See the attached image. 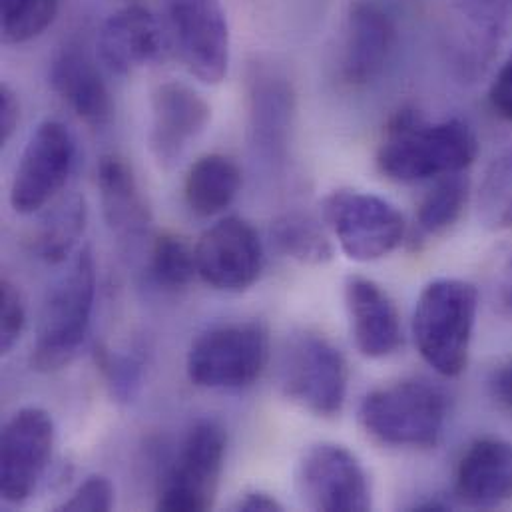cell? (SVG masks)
I'll use <instances>...</instances> for the list:
<instances>
[{
	"instance_id": "obj_32",
	"label": "cell",
	"mask_w": 512,
	"mask_h": 512,
	"mask_svg": "<svg viewBox=\"0 0 512 512\" xmlns=\"http://www.w3.org/2000/svg\"><path fill=\"white\" fill-rule=\"evenodd\" d=\"M491 110L505 122H512V52L501 64L489 88Z\"/></svg>"
},
{
	"instance_id": "obj_10",
	"label": "cell",
	"mask_w": 512,
	"mask_h": 512,
	"mask_svg": "<svg viewBox=\"0 0 512 512\" xmlns=\"http://www.w3.org/2000/svg\"><path fill=\"white\" fill-rule=\"evenodd\" d=\"M301 503L311 511L365 512L371 509V483L361 461L343 445H311L295 475Z\"/></svg>"
},
{
	"instance_id": "obj_34",
	"label": "cell",
	"mask_w": 512,
	"mask_h": 512,
	"mask_svg": "<svg viewBox=\"0 0 512 512\" xmlns=\"http://www.w3.org/2000/svg\"><path fill=\"white\" fill-rule=\"evenodd\" d=\"M20 122V102L8 84H0V146H6Z\"/></svg>"
},
{
	"instance_id": "obj_4",
	"label": "cell",
	"mask_w": 512,
	"mask_h": 512,
	"mask_svg": "<svg viewBox=\"0 0 512 512\" xmlns=\"http://www.w3.org/2000/svg\"><path fill=\"white\" fill-rule=\"evenodd\" d=\"M449 399L425 379H403L365 395L359 421L365 433L395 449H435L447 427Z\"/></svg>"
},
{
	"instance_id": "obj_5",
	"label": "cell",
	"mask_w": 512,
	"mask_h": 512,
	"mask_svg": "<svg viewBox=\"0 0 512 512\" xmlns=\"http://www.w3.org/2000/svg\"><path fill=\"white\" fill-rule=\"evenodd\" d=\"M349 369L343 353L321 333L301 329L293 333L281 353V393L303 411L337 417L347 399Z\"/></svg>"
},
{
	"instance_id": "obj_22",
	"label": "cell",
	"mask_w": 512,
	"mask_h": 512,
	"mask_svg": "<svg viewBox=\"0 0 512 512\" xmlns=\"http://www.w3.org/2000/svg\"><path fill=\"white\" fill-rule=\"evenodd\" d=\"M240 190V166L224 154H206L186 174L184 200L194 216L214 218L234 204Z\"/></svg>"
},
{
	"instance_id": "obj_20",
	"label": "cell",
	"mask_w": 512,
	"mask_h": 512,
	"mask_svg": "<svg viewBox=\"0 0 512 512\" xmlns=\"http://www.w3.org/2000/svg\"><path fill=\"white\" fill-rule=\"evenodd\" d=\"M96 174L104 220L112 234L122 242L144 238L152 212L132 166L120 156H104Z\"/></svg>"
},
{
	"instance_id": "obj_9",
	"label": "cell",
	"mask_w": 512,
	"mask_h": 512,
	"mask_svg": "<svg viewBox=\"0 0 512 512\" xmlns=\"http://www.w3.org/2000/svg\"><path fill=\"white\" fill-rule=\"evenodd\" d=\"M76 160V144L58 120H46L30 134L10 186V206L20 216L44 210L66 186Z\"/></svg>"
},
{
	"instance_id": "obj_2",
	"label": "cell",
	"mask_w": 512,
	"mask_h": 512,
	"mask_svg": "<svg viewBox=\"0 0 512 512\" xmlns=\"http://www.w3.org/2000/svg\"><path fill=\"white\" fill-rule=\"evenodd\" d=\"M479 291L473 283L441 277L419 293L411 329L417 351L433 371L457 377L469 365L477 325Z\"/></svg>"
},
{
	"instance_id": "obj_11",
	"label": "cell",
	"mask_w": 512,
	"mask_h": 512,
	"mask_svg": "<svg viewBox=\"0 0 512 512\" xmlns=\"http://www.w3.org/2000/svg\"><path fill=\"white\" fill-rule=\"evenodd\" d=\"M54 421L40 407L18 409L0 437V495L6 505L28 503L52 459Z\"/></svg>"
},
{
	"instance_id": "obj_25",
	"label": "cell",
	"mask_w": 512,
	"mask_h": 512,
	"mask_svg": "<svg viewBox=\"0 0 512 512\" xmlns=\"http://www.w3.org/2000/svg\"><path fill=\"white\" fill-rule=\"evenodd\" d=\"M271 242L281 256L303 265H323L333 259V246L319 222L299 212L285 214L273 222Z\"/></svg>"
},
{
	"instance_id": "obj_28",
	"label": "cell",
	"mask_w": 512,
	"mask_h": 512,
	"mask_svg": "<svg viewBox=\"0 0 512 512\" xmlns=\"http://www.w3.org/2000/svg\"><path fill=\"white\" fill-rule=\"evenodd\" d=\"M60 0H0L4 44H26L38 38L56 18Z\"/></svg>"
},
{
	"instance_id": "obj_29",
	"label": "cell",
	"mask_w": 512,
	"mask_h": 512,
	"mask_svg": "<svg viewBox=\"0 0 512 512\" xmlns=\"http://www.w3.org/2000/svg\"><path fill=\"white\" fill-rule=\"evenodd\" d=\"M98 363L106 375L112 395L120 401H130L140 387L144 361L134 353H114L102 349Z\"/></svg>"
},
{
	"instance_id": "obj_12",
	"label": "cell",
	"mask_w": 512,
	"mask_h": 512,
	"mask_svg": "<svg viewBox=\"0 0 512 512\" xmlns=\"http://www.w3.org/2000/svg\"><path fill=\"white\" fill-rule=\"evenodd\" d=\"M174 46L204 84H220L230 68V24L222 0H166Z\"/></svg>"
},
{
	"instance_id": "obj_1",
	"label": "cell",
	"mask_w": 512,
	"mask_h": 512,
	"mask_svg": "<svg viewBox=\"0 0 512 512\" xmlns=\"http://www.w3.org/2000/svg\"><path fill=\"white\" fill-rule=\"evenodd\" d=\"M477 156L479 140L467 122H429L415 110H399L385 128L375 164L391 182L417 184L461 174Z\"/></svg>"
},
{
	"instance_id": "obj_21",
	"label": "cell",
	"mask_w": 512,
	"mask_h": 512,
	"mask_svg": "<svg viewBox=\"0 0 512 512\" xmlns=\"http://www.w3.org/2000/svg\"><path fill=\"white\" fill-rule=\"evenodd\" d=\"M293 94L287 82L259 68L250 76V130L257 152L277 160L285 152L291 126Z\"/></svg>"
},
{
	"instance_id": "obj_33",
	"label": "cell",
	"mask_w": 512,
	"mask_h": 512,
	"mask_svg": "<svg viewBox=\"0 0 512 512\" xmlns=\"http://www.w3.org/2000/svg\"><path fill=\"white\" fill-rule=\"evenodd\" d=\"M493 297L503 313L512 315V246L497 261L493 273Z\"/></svg>"
},
{
	"instance_id": "obj_24",
	"label": "cell",
	"mask_w": 512,
	"mask_h": 512,
	"mask_svg": "<svg viewBox=\"0 0 512 512\" xmlns=\"http://www.w3.org/2000/svg\"><path fill=\"white\" fill-rule=\"evenodd\" d=\"M471 200V182L461 174L435 180L433 188L421 198L415 214V226L423 238H435L449 232L465 214Z\"/></svg>"
},
{
	"instance_id": "obj_13",
	"label": "cell",
	"mask_w": 512,
	"mask_h": 512,
	"mask_svg": "<svg viewBox=\"0 0 512 512\" xmlns=\"http://www.w3.org/2000/svg\"><path fill=\"white\" fill-rule=\"evenodd\" d=\"M194 250L198 277L210 287L228 293L250 289L265 263L263 244L254 226L236 216L208 228Z\"/></svg>"
},
{
	"instance_id": "obj_6",
	"label": "cell",
	"mask_w": 512,
	"mask_h": 512,
	"mask_svg": "<svg viewBox=\"0 0 512 512\" xmlns=\"http://www.w3.org/2000/svg\"><path fill=\"white\" fill-rule=\"evenodd\" d=\"M269 363V333L259 321L224 323L204 331L190 347L186 371L196 387L248 389Z\"/></svg>"
},
{
	"instance_id": "obj_3",
	"label": "cell",
	"mask_w": 512,
	"mask_h": 512,
	"mask_svg": "<svg viewBox=\"0 0 512 512\" xmlns=\"http://www.w3.org/2000/svg\"><path fill=\"white\" fill-rule=\"evenodd\" d=\"M96 297V265L88 248L70 259L48 287L32 347V367L56 373L70 365L86 341Z\"/></svg>"
},
{
	"instance_id": "obj_15",
	"label": "cell",
	"mask_w": 512,
	"mask_h": 512,
	"mask_svg": "<svg viewBox=\"0 0 512 512\" xmlns=\"http://www.w3.org/2000/svg\"><path fill=\"white\" fill-rule=\"evenodd\" d=\"M397 44L393 16L375 0L349 4L343 24L339 76L351 88L377 80L389 64Z\"/></svg>"
},
{
	"instance_id": "obj_8",
	"label": "cell",
	"mask_w": 512,
	"mask_h": 512,
	"mask_svg": "<svg viewBox=\"0 0 512 512\" xmlns=\"http://www.w3.org/2000/svg\"><path fill=\"white\" fill-rule=\"evenodd\" d=\"M323 220L341 252L369 263L393 254L407 236L403 214L385 198L359 190H335L321 204Z\"/></svg>"
},
{
	"instance_id": "obj_26",
	"label": "cell",
	"mask_w": 512,
	"mask_h": 512,
	"mask_svg": "<svg viewBox=\"0 0 512 512\" xmlns=\"http://www.w3.org/2000/svg\"><path fill=\"white\" fill-rule=\"evenodd\" d=\"M479 216L489 230L512 228V146L491 162L483 176Z\"/></svg>"
},
{
	"instance_id": "obj_31",
	"label": "cell",
	"mask_w": 512,
	"mask_h": 512,
	"mask_svg": "<svg viewBox=\"0 0 512 512\" xmlns=\"http://www.w3.org/2000/svg\"><path fill=\"white\" fill-rule=\"evenodd\" d=\"M114 507V485L104 475H92L82 481L58 511L108 512Z\"/></svg>"
},
{
	"instance_id": "obj_36",
	"label": "cell",
	"mask_w": 512,
	"mask_h": 512,
	"mask_svg": "<svg viewBox=\"0 0 512 512\" xmlns=\"http://www.w3.org/2000/svg\"><path fill=\"white\" fill-rule=\"evenodd\" d=\"M232 511L238 512H279L283 511V505L265 491H246L238 497V501L232 505Z\"/></svg>"
},
{
	"instance_id": "obj_23",
	"label": "cell",
	"mask_w": 512,
	"mask_h": 512,
	"mask_svg": "<svg viewBox=\"0 0 512 512\" xmlns=\"http://www.w3.org/2000/svg\"><path fill=\"white\" fill-rule=\"evenodd\" d=\"M88 210L82 196H70L50 208L32 232L30 248L34 256L50 265L64 263L78 246L86 230Z\"/></svg>"
},
{
	"instance_id": "obj_17",
	"label": "cell",
	"mask_w": 512,
	"mask_h": 512,
	"mask_svg": "<svg viewBox=\"0 0 512 512\" xmlns=\"http://www.w3.org/2000/svg\"><path fill=\"white\" fill-rule=\"evenodd\" d=\"M455 497L461 505L493 511L512 501V445L483 437L473 441L455 471Z\"/></svg>"
},
{
	"instance_id": "obj_14",
	"label": "cell",
	"mask_w": 512,
	"mask_h": 512,
	"mask_svg": "<svg viewBox=\"0 0 512 512\" xmlns=\"http://www.w3.org/2000/svg\"><path fill=\"white\" fill-rule=\"evenodd\" d=\"M212 122L210 102L192 86L168 80L152 94L150 152L160 168L172 170Z\"/></svg>"
},
{
	"instance_id": "obj_16",
	"label": "cell",
	"mask_w": 512,
	"mask_h": 512,
	"mask_svg": "<svg viewBox=\"0 0 512 512\" xmlns=\"http://www.w3.org/2000/svg\"><path fill=\"white\" fill-rule=\"evenodd\" d=\"M345 307L353 343L363 357L385 359L401 349V317L395 301L379 283L351 275L345 281Z\"/></svg>"
},
{
	"instance_id": "obj_19",
	"label": "cell",
	"mask_w": 512,
	"mask_h": 512,
	"mask_svg": "<svg viewBox=\"0 0 512 512\" xmlns=\"http://www.w3.org/2000/svg\"><path fill=\"white\" fill-rule=\"evenodd\" d=\"M50 86L88 126L102 128L112 118L110 90L96 62L78 46L62 48L50 66Z\"/></svg>"
},
{
	"instance_id": "obj_35",
	"label": "cell",
	"mask_w": 512,
	"mask_h": 512,
	"mask_svg": "<svg viewBox=\"0 0 512 512\" xmlns=\"http://www.w3.org/2000/svg\"><path fill=\"white\" fill-rule=\"evenodd\" d=\"M493 399L505 409L512 413V357L503 361L491 375L489 381Z\"/></svg>"
},
{
	"instance_id": "obj_27",
	"label": "cell",
	"mask_w": 512,
	"mask_h": 512,
	"mask_svg": "<svg viewBox=\"0 0 512 512\" xmlns=\"http://www.w3.org/2000/svg\"><path fill=\"white\" fill-rule=\"evenodd\" d=\"M150 273L164 289H184L198 275L196 250L176 234H160L150 250Z\"/></svg>"
},
{
	"instance_id": "obj_7",
	"label": "cell",
	"mask_w": 512,
	"mask_h": 512,
	"mask_svg": "<svg viewBox=\"0 0 512 512\" xmlns=\"http://www.w3.org/2000/svg\"><path fill=\"white\" fill-rule=\"evenodd\" d=\"M228 433L214 421H198L186 435L176 459L166 471L156 509L164 512H204L218 499L226 467Z\"/></svg>"
},
{
	"instance_id": "obj_30",
	"label": "cell",
	"mask_w": 512,
	"mask_h": 512,
	"mask_svg": "<svg viewBox=\"0 0 512 512\" xmlns=\"http://www.w3.org/2000/svg\"><path fill=\"white\" fill-rule=\"evenodd\" d=\"M26 327V305L20 289L10 281H0V353L8 355L20 341Z\"/></svg>"
},
{
	"instance_id": "obj_18",
	"label": "cell",
	"mask_w": 512,
	"mask_h": 512,
	"mask_svg": "<svg viewBox=\"0 0 512 512\" xmlns=\"http://www.w3.org/2000/svg\"><path fill=\"white\" fill-rule=\"evenodd\" d=\"M162 42L154 14L140 4H130L104 20L96 46L102 64L110 72L126 76L154 62L162 52Z\"/></svg>"
}]
</instances>
